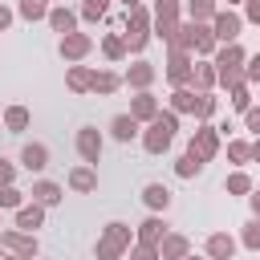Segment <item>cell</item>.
<instances>
[{
	"mask_svg": "<svg viewBox=\"0 0 260 260\" xmlns=\"http://www.w3.org/2000/svg\"><path fill=\"white\" fill-rule=\"evenodd\" d=\"M244 61H248V53L240 49V41L236 45H219L215 49V57H211V65H215V85H240L244 81Z\"/></svg>",
	"mask_w": 260,
	"mask_h": 260,
	"instance_id": "6da1fadb",
	"label": "cell"
},
{
	"mask_svg": "<svg viewBox=\"0 0 260 260\" xmlns=\"http://www.w3.org/2000/svg\"><path fill=\"white\" fill-rule=\"evenodd\" d=\"M175 130H179V114L158 110V118L146 122V130H142V150H146V154H162V150H171Z\"/></svg>",
	"mask_w": 260,
	"mask_h": 260,
	"instance_id": "7a4b0ae2",
	"label": "cell"
},
{
	"mask_svg": "<svg viewBox=\"0 0 260 260\" xmlns=\"http://www.w3.org/2000/svg\"><path fill=\"white\" fill-rule=\"evenodd\" d=\"M130 244H134L130 223L114 219V223H106V228H102V236H98V244H93V256H98V260H122Z\"/></svg>",
	"mask_w": 260,
	"mask_h": 260,
	"instance_id": "3957f363",
	"label": "cell"
},
{
	"mask_svg": "<svg viewBox=\"0 0 260 260\" xmlns=\"http://www.w3.org/2000/svg\"><path fill=\"white\" fill-rule=\"evenodd\" d=\"M122 41H126V53H142V49L150 45V12H146L142 4L126 12V32H122Z\"/></svg>",
	"mask_w": 260,
	"mask_h": 260,
	"instance_id": "277c9868",
	"label": "cell"
},
{
	"mask_svg": "<svg viewBox=\"0 0 260 260\" xmlns=\"http://www.w3.org/2000/svg\"><path fill=\"white\" fill-rule=\"evenodd\" d=\"M187 154H191V158H199V162L207 167V162L219 154V130H215L211 122H199V126H195V134H191V142H187Z\"/></svg>",
	"mask_w": 260,
	"mask_h": 260,
	"instance_id": "5b68a950",
	"label": "cell"
},
{
	"mask_svg": "<svg viewBox=\"0 0 260 260\" xmlns=\"http://www.w3.org/2000/svg\"><path fill=\"white\" fill-rule=\"evenodd\" d=\"M240 28H244V16H240V12L215 8V16H211V37H215L219 45H236V41H240Z\"/></svg>",
	"mask_w": 260,
	"mask_h": 260,
	"instance_id": "8992f818",
	"label": "cell"
},
{
	"mask_svg": "<svg viewBox=\"0 0 260 260\" xmlns=\"http://www.w3.org/2000/svg\"><path fill=\"white\" fill-rule=\"evenodd\" d=\"M0 248L8 252V256H16V260H37V236H28V232H16V228H8V232H0Z\"/></svg>",
	"mask_w": 260,
	"mask_h": 260,
	"instance_id": "52a82bcc",
	"label": "cell"
},
{
	"mask_svg": "<svg viewBox=\"0 0 260 260\" xmlns=\"http://www.w3.org/2000/svg\"><path fill=\"white\" fill-rule=\"evenodd\" d=\"M89 49H93V37L81 32V28H77V32H65V37L57 41V53H61L69 65H81V61L89 57Z\"/></svg>",
	"mask_w": 260,
	"mask_h": 260,
	"instance_id": "ba28073f",
	"label": "cell"
},
{
	"mask_svg": "<svg viewBox=\"0 0 260 260\" xmlns=\"http://www.w3.org/2000/svg\"><path fill=\"white\" fill-rule=\"evenodd\" d=\"M73 142H77L81 162H89V167H98V162H102V146H106V138H102V130H98V126H81Z\"/></svg>",
	"mask_w": 260,
	"mask_h": 260,
	"instance_id": "9c48e42d",
	"label": "cell"
},
{
	"mask_svg": "<svg viewBox=\"0 0 260 260\" xmlns=\"http://www.w3.org/2000/svg\"><path fill=\"white\" fill-rule=\"evenodd\" d=\"M236 248H240V240L228 236V232H211V236L203 240V256H207V260H232Z\"/></svg>",
	"mask_w": 260,
	"mask_h": 260,
	"instance_id": "30bf717a",
	"label": "cell"
},
{
	"mask_svg": "<svg viewBox=\"0 0 260 260\" xmlns=\"http://www.w3.org/2000/svg\"><path fill=\"white\" fill-rule=\"evenodd\" d=\"M191 53H179V49H171V57H167V81L179 89V85H191Z\"/></svg>",
	"mask_w": 260,
	"mask_h": 260,
	"instance_id": "8fae6325",
	"label": "cell"
},
{
	"mask_svg": "<svg viewBox=\"0 0 260 260\" xmlns=\"http://www.w3.org/2000/svg\"><path fill=\"white\" fill-rule=\"evenodd\" d=\"M158 77V69L150 65V61H134L126 73H122V85H130L134 93H142V89H150V81Z\"/></svg>",
	"mask_w": 260,
	"mask_h": 260,
	"instance_id": "7c38bea8",
	"label": "cell"
},
{
	"mask_svg": "<svg viewBox=\"0 0 260 260\" xmlns=\"http://www.w3.org/2000/svg\"><path fill=\"white\" fill-rule=\"evenodd\" d=\"M130 118L142 126V122H154L158 118V98L150 93V89H142V93H134L130 98Z\"/></svg>",
	"mask_w": 260,
	"mask_h": 260,
	"instance_id": "4fadbf2b",
	"label": "cell"
},
{
	"mask_svg": "<svg viewBox=\"0 0 260 260\" xmlns=\"http://www.w3.org/2000/svg\"><path fill=\"white\" fill-rule=\"evenodd\" d=\"M20 167H24L28 175H41V171L49 167V146H45V142H24V146H20Z\"/></svg>",
	"mask_w": 260,
	"mask_h": 260,
	"instance_id": "5bb4252c",
	"label": "cell"
},
{
	"mask_svg": "<svg viewBox=\"0 0 260 260\" xmlns=\"http://www.w3.org/2000/svg\"><path fill=\"white\" fill-rule=\"evenodd\" d=\"M167 232H171V228H167V219H162V215H146V219L138 223V232H134V240H138V244H150V248H158Z\"/></svg>",
	"mask_w": 260,
	"mask_h": 260,
	"instance_id": "9a60e30c",
	"label": "cell"
},
{
	"mask_svg": "<svg viewBox=\"0 0 260 260\" xmlns=\"http://www.w3.org/2000/svg\"><path fill=\"white\" fill-rule=\"evenodd\" d=\"M45 20H49V28H53V32H61V37H65V32H77V20H81V16H77L69 4H53Z\"/></svg>",
	"mask_w": 260,
	"mask_h": 260,
	"instance_id": "2e32d148",
	"label": "cell"
},
{
	"mask_svg": "<svg viewBox=\"0 0 260 260\" xmlns=\"http://www.w3.org/2000/svg\"><path fill=\"white\" fill-rule=\"evenodd\" d=\"M28 195H32V203H41V207H57V203L65 199V187L53 183V179H37Z\"/></svg>",
	"mask_w": 260,
	"mask_h": 260,
	"instance_id": "e0dca14e",
	"label": "cell"
},
{
	"mask_svg": "<svg viewBox=\"0 0 260 260\" xmlns=\"http://www.w3.org/2000/svg\"><path fill=\"white\" fill-rule=\"evenodd\" d=\"M69 191H77V195H89V191H98V171L89 167V162H81V167H73L69 171Z\"/></svg>",
	"mask_w": 260,
	"mask_h": 260,
	"instance_id": "ac0fdd59",
	"label": "cell"
},
{
	"mask_svg": "<svg viewBox=\"0 0 260 260\" xmlns=\"http://www.w3.org/2000/svg\"><path fill=\"white\" fill-rule=\"evenodd\" d=\"M37 228H45V207H41V203H24V207H16V232L37 236Z\"/></svg>",
	"mask_w": 260,
	"mask_h": 260,
	"instance_id": "d6986e66",
	"label": "cell"
},
{
	"mask_svg": "<svg viewBox=\"0 0 260 260\" xmlns=\"http://www.w3.org/2000/svg\"><path fill=\"white\" fill-rule=\"evenodd\" d=\"M187 252H191V240L183 232H167L162 244H158V260H183Z\"/></svg>",
	"mask_w": 260,
	"mask_h": 260,
	"instance_id": "ffe728a7",
	"label": "cell"
},
{
	"mask_svg": "<svg viewBox=\"0 0 260 260\" xmlns=\"http://www.w3.org/2000/svg\"><path fill=\"white\" fill-rule=\"evenodd\" d=\"M179 24H183V12H154V20H150V37H158V41L171 45V37H175Z\"/></svg>",
	"mask_w": 260,
	"mask_h": 260,
	"instance_id": "44dd1931",
	"label": "cell"
},
{
	"mask_svg": "<svg viewBox=\"0 0 260 260\" xmlns=\"http://www.w3.org/2000/svg\"><path fill=\"white\" fill-rule=\"evenodd\" d=\"M142 203L150 207V215L167 211V207H171V187H167V183H146V187H142Z\"/></svg>",
	"mask_w": 260,
	"mask_h": 260,
	"instance_id": "7402d4cb",
	"label": "cell"
},
{
	"mask_svg": "<svg viewBox=\"0 0 260 260\" xmlns=\"http://www.w3.org/2000/svg\"><path fill=\"white\" fill-rule=\"evenodd\" d=\"M191 89L195 93H211L215 89V65L211 61H195L191 65Z\"/></svg>",
	"mask_w": 260,
	"mask_h": 260,
	"instance_id": "603a6c76",
	"label": "cell"
},
{
	"mask_svg": "<svg viewBox=\"0 0 260 260\" xmlns=\"http://www.w3.org/2000/svg\"><path fill=\"white\" fill-rule=\"evenodd\" d=\"M32 126V110L28 106H4V130L8 134H24Z\"/></svg>",
	"mask_w": 260,
	"mask_h": 260,
	"instance_id": "cb8c5ba5",
	"label": "cell"
},
{
	"mask_svg": "<svg viewBox=\"0 0 260 260\" xmlns=\"http://www.w3.org/2000/svg\"><path fill=\"white\" fill-rule=\"evenodd\" d=\"M118 85H122V73H114V69H93V77H89V93H102V98H110Z\"/></svg>",
	"mask_w": 260,
	"mask_h": 260,
	"instance_id": "d4e9b609",
	"label": "cell"
},
{
	"mask_svg": "<svg viewBox=\"0 0 260 260\" xmlns=\"http://www.w3.org/2000/svg\"><path fill=\"white\" fill-rule=\"evenodd\" d=\"M89 77H93L89 65H69V69H65V85H69V93H89Z\"/></svg>",
	"mask_w": 260,
	"mask_h": 260,
	"instance_id": "484cf974",
	"label": "cell"
},
{
	"mask_svg": "<svg viewBox=\"0 0 260 260\" xmlns=\"http://www.w3.org/2000/svg\"><path fill=\"white\" fill-rule=\"evenodd\" d=\"M110 134H114V142H134V138H138V122H134L130 114H114Z\"/></svg>",
	"mask_w": 260,
	"mask_h": 260,
	"instance_id": "4316f807",
	"label": "cell"
},
{
	"mask_svg": "<svg viewBox=\"0 0 260 260\" xmlns=\"http://www.w3.org/2000/svg\"><path fill=\"white\" fill-rule=\"evenodd\" d=\"M215 8H219L215 0H187V8H183V12H187V20H191V24H211Z\"/></svg>",
	"mask_w": 260,
	"mask_h": 260,
	"instance_id": "83f0119b",
	"label": "cell"
},
{
	"mask_svg": "<svg viewBox=\"0 0 260 260\" xmlns=\"http://www.w3.org/2000/svg\"><path fill=\"white\" fill-rule=\"evenodd\" d=\"M49 8H53V0H16V16L20 20H45L49 16Z\"/></svg>",
	"mask_w": 260,
	"mask_h": 260,
	"instance_id": "f1b7e54d",
	"label": "cell"
},
{
	"mask_svg": "<svg viewBox=\"0 0 260 260\" xmlns=\"http://www.w3.org/2000/svg\"><path fill=\"white\" fill-rule=\"evenodd\" d=\"M171 114H195V89L191 85H179L171 93Z\"/></svg>",
	"mask_w": 260,
	"mask_h": 260,
	"instance_id": "f546056e",
	"label": "cell"
},
{
	"mask_svg": "<svg viewBox=\"0 0 260 260\" xmlns=\"http://www.w3.org/2000/svg\"><path fill=\"white\" fill-rule=\"evenodd\" d=\"M223 191H228V195H252V175H248V171H232V175L223 179Z\"/></svg>",
	"mask_w": 260,
	"mask_h": 260,
	"instance_id": "4dcf8cb0",
	"label": "cell"
},
{
	"mask_svg": "<svg viewBox=\"0 0 260 260\" xmlns=\"http://www.w3.org/2000/svg\"><path fill=\"white\" fill-rule=\"evenodd\" d=\"M240 244H244L248 252H260V215H252V219L240 228Z\"/></svg>",
	"mask_w": 260,
	"mask_h": 260,
	"instance_id": "1f68e13d",
	"label": "cell"
},
{
	"mask_svg": "<svg viewBox=\"0 0 260 260\" xmlns=\"http://www.w3.org/2000/svg\"><path fill=\"white\" fill-rule=\"evenodd\" d=\"M102 53H106L110 61H126V41H122V32L102 37Z\"/></svg>",
	"mask_w": 260,
	"mask_h": 260,
	"instance_id": "d6a6232c",
	"label": "cell"
},
{
	"mask_svg": "<svg viewBox=\"0 0 260 260\" xmlns=\"http://www.w3.org/2000/svg\"><path fill=\"white\" fill-rule=\"evenodd\" d=\"M228 158H232L236 167L252 162V142H244V138H228Z\"/></svg>",
	"mask_w": 260,
	"mask_h": 260,
	"instance_id": "836d02e7",
	"label": "cell"
},
{
	"mask_svg": "<svg viewBox=\"0 0 260 260\" xmlns=\"http://www.w3.org/2000/svg\"><path fill=\"white\" fill-rule=\"evenodd\" d=\"M199 171H203L199 158H191V154H179V158H175V175H179V179H195Z\"/></svg>",
	"mask_w": 260,
	"mask_h": 260,
	"instance_id": "e575fe53",
	"label": "cell"
},
{
	"mask_svg": "<svg viewBox=\"0 0 260 260\" xmlns=\"http://www.w3.org/2000/svg\"><path fill=\"white\" fill-rule=\"evenodd\" d=\"M24 207V191L20 187H0V211H16Z\"/></svg>",
	"mask_w": 260,
	"mask_h": 260,
	"instance_id": "d590c367",
	"label": "cell"
},
{
	"mask_svg": "<svg viewBox=\"0 0 260 260\" xmlns=\"http://www.w3.org/2000/svg\"><path fill=\"white\" fill-rule=\"evenodd\" d=\"M106 8H110V0H81L77 16H81V20H102V16H106Z\"/></svg>",
	"mask_w": 260,
	"mask_h": 260,
	"instance_id": "8d00e7d4",
	"label": "cell"
},
{
	"mask_svg": "<svg viewBox=\"0 0 260 260\" xmlns=\"http://www.w3.org/2000/svg\"><path fill=\"white\" fill-rule=\"evenodd\" d=\"M215 106H219L215 93H195V118H199V122H207V118L215 114Z\"/></svg>",
	"mask_w": 260,
	"mask_h": 260,
	"instance_id": "74e56055",
	"label": "cell"
},
{
	"mask_svg": "<svg viewBox=\"0 0 260 260\" xmlns=\"http://www.w3.org/2000/svg\"><path fill=\"white\" fill-rule=\"evenodd\" d=\"M228 93H232V106H236L240 114H244V110L252 106V89H248V81H240V85H232Z\"/></svg>",
	"mask_w": 260,
	"mask_h": 260,
	"instance_id": "f35d334b",
	"label": "cell"
},
{
	"mask_svg": "<svg viewBox=\"0 0 260 260\" xmlns=\"http://www.w3.org/2000/svg\"><path fill=\"white\" fill-rule=\"evenodd\" d=\"M126 252H130V260H158V248H150V244H138V240H134Z\"/></svg>",
	"mask_w": 260,
	"mask_h": 260,
	"instance_id": "ab89813d",
	"label": "cell"
},
{
	"mask_svg": "<svg viewBox=\"0 0 260 260\" xmlns=\"http://www.w3.org/2000/svg\"><path fill=\"white\" fill-rule=\"evenodd\" d=\"M244 81H248V85L260 81V53H252V57L244 61Z\"/></svg>",
	"mask_w": 260,
	"mask_h": 260,
	"instance_id": "60d3db41",
	"label": "cell"
},
{
	"mask_svg": "<svg viewBox=\"0 0 260 260\" xmlns=\"http://www.w3.org/2000/svg\"><path fill=\"white\" fill-rule=\"evenodd\" d=\"M244 130H252V134L260 138V106H248V110H244Z\"/></svg>",
	"mask_w": 260,
	"mask_h": 260,
	"instance_id": "b9f144b4",
	"label": "cell"
},
{
	"mask_svg": "<svg viewBox=\"0 0 260 260\" xmlns=\"http://www.w3.org/2000/svg\"><path fill=\"white\" fill-rule=\"evenodd\" d=\"M12 179H16V162L0 158V187H12Z\"/></svg>",
	"mask_w": 260,
	"mask_h": 260,
	"instance_id": "7bdbcfd3",
	"label": "cell"
},
{
	"mask_svg": "<svg viewBox=\"0 0 260 260\" xmlns=\"http://www.w3.org/2000/svg\"><path fill=\"white\" fill-rule=\"evenodd\" d=\"M244 20L260 24V0H244Z\"/></svg>",
	"mask_w": 260,
	"mask_h": 260,
	"instance_id": "ee69618b",
	"label": "cell"
},
{
	"mask_svg": "<svg viewBox=\"0 0 260 260\" xmlns=\"http://www.w3.org/2000/svg\"><path fill=\"white\" fill-rule=\"evenodd\" d=\"M12 20H16V12H12L8 4H0V32H8V28H12Z\"/></svg>",
	"mask_w": 260,
	"mask_h": 260,
	"instance_id": "f6af8a7d",
	"label": "cell"
},
{
	"mask_svg": "<svg viewBox=\"0 0 260 260\" xmlns=\"http://www.w3.org/2000/svg\"><path fill=\"white\" fill-rule=\"evenodd\" d=\"M154 12H183L179 0H154Z\"/></svg>",
	"mask_w": 260,
	"mask_h": 260,
	"instance_id": "bcb514c9",
	"label": "cell"
},
{
	"mask_svg": "<svg viewBox=\"0 0 260 260\" xmlns=\"http://www.w3.org/2000/svg\"><path fill=\"white\" fill-rule=\"evenodd\" d=\"M248 203H252V215H260V187H252V195H248Z\"/></svg>",
	"mask_w": 260,
	"mask_h": 260,
	"instance_id": "7dc6e473",
	"label": "cell"
},
{
	"mask_svg": "<svg viewBox=\"0 0 260 260\" xmlns=\"http://www.w3.org/2000/svg\"><path fill=\"white\" fill-rule=\"evenodd\" d=\"M252 162H260V138H252Z\"/></svg>",
	"mask_w": 260,
	"mask_h": 260,
	"instance_id": "c3c4849f",
	"label": "cell"
},
{
	"mask_svg": "<svg viewBox=\"0 0 260 260\" xmlns=\"http://www.w3.org/2000/svg\"><path fill=\"white\" fill-rule=\"evenodd\" d=\"M138 4H142V0H122V8H126V12H130V8H138Z\"/></svg>",
	"mask_w": 260,
	"mask_h": 260,
	"instance_id": "681fc988",
	"label": "cell"
},
{
	"mask_svg": "<svg viewBox=\"0 0 260 260\" xmlns=\"http://www.w3.org/2000/svg\"><path fill=\"white\" fill-rule=\"evenodd\" d=\"M183 260H207V256H195V252H187V256H183Z\"/></svg>",
	"mask_w": 260,
	"mask_h": 260,
	"instance_id": "f907efd6",
	"label": "cell"
},
{
	"mask_svg": "<svg viewBox=\"0 0 260 260\" xmlns=\"http://www.w3.org/2000/svg\"><path fill=\"white\" fill-rule=\"evenodd\" d=\"M0 260H16V256H0Z\"/></svg>",
	"mask_w": 260,
	"mask_h": 260,
	"instance_id": "816d5d0a",
	"label": "cell"
},
{
	"mask_svg": "<svg viewBox=\"0 0 260 260\" xmlns=\"http://www.w3.org/2000/svg\"><path fill=\"white\" fill-rule=\"evenodd\" d=\"M0 256H4V248H0Z\"/></svg>",
	"mask_w": 260,
	"mask_h": 260,
	"instance_id": "f5cc1de1",
	"label": "cell"
},
{
	"mask_svg": "<svg viewBox=\"0 0 260 260\" xmlns=\"http://www.w3.org/2000/svg\"><path fill=\"white\" fill-rule=\"evenodd\" d=\"M61 4H65V0H61Z\"/></svg>",
	"mask_w": 260,
	"mask_h": 260,
	"instance_id": "db71d44e",
	"label": "cell"
},
{
	"mask_svg": "<svg viewBox=\"0 0 260 260\" xmlns=\"http://www.w3.org/2000/svg\"><path fill=\"white\" fill-rule=\"evenodd\" d=\"M37 260H41V256H37Z\"/></svg>",
	"mask_w": 260,
	"mask_h": 260,
	"instance_id": "11a10c76",
	"label": "cell"
}]
</instances>
